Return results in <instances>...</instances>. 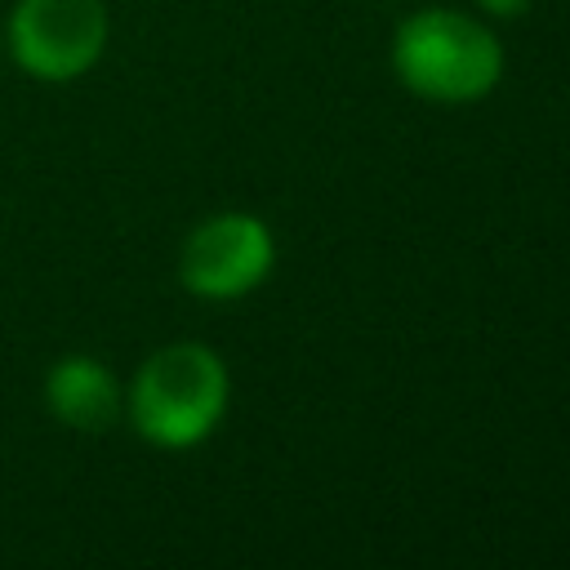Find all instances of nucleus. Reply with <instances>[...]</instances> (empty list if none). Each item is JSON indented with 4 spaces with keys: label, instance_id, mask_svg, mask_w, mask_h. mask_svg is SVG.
Masks as SVG:
<instances>
[{
    "label": "nucleus",
    "instance_id": "1",
    "mask_svg": "<svg viewBox=\"0 0 570 570\" xmlns=\"http://www.w3.org/2000/svg\"><path fill=\"white\" fill-rule=\"evenodd\" d=\"M232 410V370L205 338H169L151 347L125 379L129 432L165 454L205 445Z\"/></svg>",
    "mask_w": 570,
    "mask_h": 570
},
{
    "label": "nucleus",
    "instance_id": "2",
    "mask_svg": "<svg viewBox=\"0 0 570 570\" xmlns=\"http://www.w3.org/2000/svg\"><path fill=\"white\" fill-rule=\"evenodd\" d=\"M387 62L405 94L432 107H472L503 85L508 49L481 13L423 4L392 27Z\"/></svg>",
    "mask_w": 570,
    "mask_h": 570
},
{
    "label": "nucleus",
    "instance_id": "3",
    "mask_svg": "<svg viewBox=\"0 0 570 570\" xmlns=\"http://www.w3.org/2000/svg\"><path fill=\"white\" fill-rule=\"evenodd\" d=\"M4 58L36 85L85 80L111 45L107 0H13L0 18Z\"/></svg>",
    "mask_w": 570,
    "mask_h": 570
},
{
    "label": "nucleus",
    "instance_id": "4",
    "mask_svg": "<svg viewBox=\"0 0 570 570\" xmlns=\"http://www.w3.org/2000/svg\"><path fill=\"white\" fill-rule=\"evenodd\" d=\"M276 267V232L249 209H218L178 240V285L200 303H240L267 285Z\"/></svg>",
    "mask_w": 570,
    "mask_h": 570
},
{
    "label": "nucleus",
    "instance_id": "5",
    "mask_svg": "<svg viewBox=\"0 0 570 570\" xmlns=\"http://www.w3.org/2000/svg\"><path fill=\"white\" fill-rule=\"evenodd\" d=\"M45 414L80 436H102L125 423V379L94 352H62L40 379Z\"/></svg>",
    "mask_w": 570,
    "mask_h": 570
},
{
    "label": "nucleus",
    "instance_id": "6",
    "mask_svg": "<svg viewBox=\"0 0 570 570\" xmlns=\"http://www.w3.org/2000/svg\"><path fill=\"white\" fill-rule=\"evenodd\" d=\"M481 18H494V22H517L530 13V0H476Z\"/></svg>",
    "mask_w": 570,
    "mask_h": 570
},
{
    "label": "nucleus",
    "instance_id": "7",
    "mask_svg": "<svg viewBox=\"0 0 570 570\" xmlns=\"http://www.w3.org/2000/svg\"><path fill=\"white\" fill-rule=\"evenodd\" d=\"M0 58H4V40H0Z\"/></svg>",
    "mask_w": 570,
    "mask_h": 570
}]
</instances>
